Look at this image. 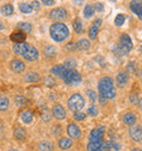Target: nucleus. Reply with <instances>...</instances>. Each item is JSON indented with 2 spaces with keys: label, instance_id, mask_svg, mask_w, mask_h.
<instances>
[{
  "label": "nucleus",
  "instance_id": "39",
  "mask_svg": "<svg viewBox=\"0 0 142 151\" xmlns=\"http://www.w3.org/2000/svg\"><path fill=\"white\" fill-rule=\"evenodd\" d=\"M42 119L45 122H48L50 119V114H49L48 111L44 110L43 111V113H42Z\"/></svg>",
  "mask_w": 142,
  "mask_h": 151
},
{
  "label": "nucleus",
  "instance_id": "30",
  "mask_svg": "<svg viewBox=\"0 0 142 151\" xmlns=\"http://www.w3.org/2000/svg\"><path fill=\"white\" fill-rule=\"evenodd\" d=\"M72 27H73V30L77 32V33H81L83 30V27H82V22H81V20L77 18V19L73 21L72 23Z\"/></svg>",
  "mask_w": 142,
  "mask_h": 151
},
{
  "label": "nucleus",
  "instance_id": "22",
  "mask_svg": "<svg viewBox=\"0 0 142 151\" xmlns=\"http://www.w3.org/2000/svg\"><path fill=\"white\" fill-rule=\"evenodd\" d=\"M58 146H59L60 149L67 150V149L72 147V141L69 138H61L59 140V142H58Z\"/></svg>",
  "mask_w": 142,
  "mask_h": 151
},
{
  "label": "nucleus",
  "instance_id": "46",
  "mask_svg": "<svg viewBox=\"0 0 142 151\" xmlns=\"http://www.w3.org/2000/svg\"><path fill=\"white\" fill-rule=\"evenodd\" d=\"M42 4H44L45 6H52V4H55V1L54 0H43Z\"/></svg>",
  "mask_w": 142,
  "mask_h": 151
},
{
  "label": "nucleus",
  "instance_id": "50",
  "mask_svg": "<svg viewBox=\"0 0 142 151\" xmlns=\"http://www.w3.org/2000/svg\"><path fill=\"white\" fill-rule=\"evenodd\" d=\"M131 151H142L141 149H139V148H135V149H132Z\"/></svg>",
  "mask_w": 142,
  "mask_h": 151
},
{
  "label": "nucleus",
  "instance_id": "1",
  "mask_svg": "<svg viewBox=\"0 0 142 151\" xmlns=\"http://www.w3.org/2000/svg\"><path fill=\"white\" fill-rule=\"evenodd\" d=\"M13 52L19 56H22L24 59L29 61L36 60L38 58V52L34 46L26 43H16L13 45Z\"/></svg>",
  "mask_w": 142,
  "mask_h": 151
},
{
  "label": "nucleus",
  "instance_id": "20",
  "mask_svg": "<svg viewBox=\"0 0 142 151\" xmlns=\"http://www.w3.org/2000/svg\"><path fill=\"white\" fill-rule=\"evenodd\" d=\"M10 40L16 43H23V41L25 40V34L23 32H15L10 35Z\"/></svg>",
  "mask_w": 142,
  "mask_h": 151
},
{
  "label": "nucleus",
  "instance_id": "31",
  "mask_svg": "<svg viewBox=\"0 0 142 151\" xmlns=\"http://www.w3.org/2000/svg\"><path fill=\"white\" fill-rule=\"evenodd\" d=\"M94 7L93 6H91V4H87L85 8H84V17H85L86 19H89L91 18L92 15L94 14Z\"/></svg>",
  "mask_w": 142,
  "mask_h": 151
},
{
  "label": "nucleus",
  "instance_id": "44",
  "mask_svg": "<svg viewBox=\"0 0 142 151\" xmlns=\"http://www.w3.org/2000/svg\"><path fill=\"white\" fill-rule=\"evenodd\" d=\"M24 102H25V99L23 98V96H21V95L16 96V104L18 105H22V104H24Z\"/></svg>",
  "mask_w": 142,
  "mask_h": 151
},
{
  "label": "nucleus",
  "instance_id": "49",
  "mask_svg": "<svg viewBox=\"0 0 142 151\" xmlns=\"http://www.w3.org/2000/svg\"><path fill=\"white\" fill-rule=\"evenodd\" d=\"M139 107H140V109L142 110V99L140 100V101H139Z\"/></svg>",
  "mask_w": 142,
  "mask_h": 151
},
{
  "label": "nucleus",
  "instance_id": "21",
  "mask_svg": "<svg viewBox=\"0 0 142 151\" xmlns=\"http://www.w3.org/2000/svg\"><path fill=\"white\" fill-rule=\"evenodd\" d=\"M13 11H14L13 6H12V4H4V6H2V7H1V9H0L1 14L4 15V17H9V15H11L12 13H13Z\"/></svg>",
  "mask_w": 142,
  "mask_h": 151
},
{
  "label": "nucleus",
  "instance_id": "29",
  "mask_svg": "<svg viewBox=\"0 0 142 151\" xmlns=\"http://www.w3.org/2000/svg\"><path fill=\"white\" fill-rule=\"evenodd\" d=\"M20 10H21V12L27 14V13H31V12L33 11V8H32V6L30 4H27V2H22V4H20Z\"/></svg>",
  "mask_w": 142,
  "mask_h": 151
},
{
  "label": "nucleus",
  "instance_id": "40",
  "mask_svg": "<svg viewBox=\"0 0 142 151\" xmlns=\"http://www.w3.org/2000/svg\"><path fill=\"white\" fill-rule=\"evenodd\" d=\"M45 82L48 87H52V86H55V82H56V81H55V79L52 78V77H47L45 79Z\"/></svg>",
  "mask_w": 142,
  "mask_h": 151
},
{
  "label": "nucleus",
  "instance_id": "15",
  "mask_svg": "<svg viewBox=\"0 0 142 151\" xmlns=\"http://www.w3.org/2000/svg\"><path fill=\"white\" fill-rule=\"evenodd\" d=\"M128 79H129V77H128V73L125 71H120L118 75H117V83H118V86L119 87H123V86H126L128 82Z\"/></svg>",
  "mask_w": 142,
  "mask_h": 151
},
{
  "label": "nucleus",
  "instance_id": "34",
  "mask_svg": "<svg viewBox=\"0 0 142 151\" xmlns=\"http://www.w3.org/2000/svg\"><path fill=\"white\" fill-rule=\"evenodd\" d=\"M97 32H98V27L92 25V27H90V30H89V36H90V38L95 40V38H96V35H97Z\"/></svg>",
  "mask_w": 142,
  "mask_h": 151
},
{
  "label": "nucleus",
  "instance_id": "11",
  "mask_svg": "<svg viewBox=\"0 0 142 151\" xmlns=\"http://www.w3.org/2000/svg\"><path fill=\"white\" fill-rule=\"evenodd\" d=\"M52 115L57 119H64L66 117V111L60 104H56L52 107Z\"/></svg>",
  "mask_w": 142,
  "mask_h": 151
},
{
  "label": "nucleus",
  "instance_id": "43",
  "mask_svg": "<svg viewBox=\"0 0 142 151\" xmlns=\"http://www.w3.org/2000/svg\"><path fill=\"white\" fill-rule=\"evenodd\" d=\"M94 10H96L97 12H102L104 10V4H101V2H97V4H95V9H94Z\"/></svg>",
  "mask_w": 142,
  "mask_h": 151
},
{
  "label": "nucleus",
  "instance_id": "6",
  "mask_svg": "<svg viewBox=\"0 0 142 151\" xmlns=\"http://www.w3.org/2000/svg\"><path fill=\"white\" fill-rule=\"evenodd\" d=\"M62 79L65 80V82L67 84H78V83L81 82V76L78 71L75 70H67V72L65 73L64 78Z\"/></svg>",
  "mask_w": 142,
  "mask_h": 151
},
{
  "label": "nucleus",
  "instance_id": "48",
  "mask_svg": "<svg viewBox=\"0 0 142 151\" xmlns=\"http://www.w3.org/2000/svg\"><path fill=\"white\" fill-rule=\"evenodd\" d=\"M1 30H4V23L0 21V31Z\"/></svg>",
  "mask_w": 142,
  "mask_h": 151
},
{
  "label": "nucleus",
  "instance_id": "27",
  "mask_svg": "<svg viewBox=\"0 0 142 151\" xmlns=\"http://www.w3.org/2000/svg\"><path fill=\"white\" fill-rule=\"evenodd\" d=\"M9 107V99L6 95H0V111H7Z\"/></svg>",
  "mask_w": 142,
  "mask_h": 151
},
{
  "label": "nucleus",
  "instance_id": "24",
  "mask_svg": "<svg viewBox=\"0 0 142 151\" xmlns=\"http://www.w3.org/2000/svg\"><path fill=\"white\" fill-rule=\"evenodd\" d=\"M44 54H45L46 57H48V58H52V57L56 56L57 54V50L56 48H55V46H46L45 49H44Z\"/></svg>",
  "mask_w": 142,
  "mask_h": 151
},
{
  "label": "nucleus",
  "instance_id": "51",
  "mask_svg": "<svg viewBox=\"0 0 142 151\" xmlns=\"http://www.w3.org/2000/svg\"><path fill=\"white\" fill-rule=\"evenodd\" d=\"M0 130H2V123L0 122Z\"/></svg>",
  "mask_w": 142,
  "mask_h": 151
},
{
  "label": "nucleus",
  "instance_id": "19",
  "mask_svg": "<svg viewBox=\"0 0 142 151\" xmlns=\"http://www.w3.org/2000/svg\"><path fill=\"white\" fill-rule=\"evenodd\" d=\"M13 135H14V137L16 139L23 140V139H25L26 132H25V129L22 128V127H15L14 130H13Z\"/></svg>",
  "mask_w": 142,
  "mask_h": 151
},
{
  "label": "nucleus",
  "instance_id": "5",
  "mask_svg": "<svg viewBox=\"0 0 142 151\" xmlns=\"http://www.w3.org/2000/svg\"><path fill=\"white\" fill-rule=\"evenodd\" d=\"M68 106L71 111L79 112L84 106V100L80 94H73L68 101Z\"/></svg>",
  "mask_w": 142,
  "mask_h": 151
},
{
  "label": "nucleus",
  "instance_id": "33",
  "mask_svg": "<svg viewBox=\"0 0 142 151\" xmlns=\"http://www.w3.org/2000/svg\"><path fill=\"white\" fill-rule=\"evenodd\" d=\"M18 29H20V30H22L24 31V32H31L32 31V25H31L30 23H25V22H23V23H19L18 24Z\"/></svg>",
  "mask_w": 142,
  "mask_h": 151
},
{
  "label": "nucleus",
  "instance_id": "3",
  "mask_svg": "<svg viewBox=\"0 0 142 151\" xmlns=\"http://www.w3.org/2000/svg\"><path fill=\"white\" fill-rule=\"evenodd\" d=\"M49 32L52 38L56 42H62L69 36V30L64 23H54L49 29Z\"/></svg>",
  "mask_w": 142,
  "mask_h": 151
},
{
  "label": "nucleus",
  "instance_id": "7",
  "mask_svg": "<svg viewBox=\"0 0 142 151\" xmlns=\"http://www.w3.org/2000/svg\"><path fill=\"white\" fill-rule=\"evenodd\" d=\"M49 17H50V19L57 20V21L65 20L67 18V11L65 9H62V8H56V9H54V10L50 11Z\"/></svg>",
  "mask_w": 142,
  "mask_h": 151
},
{
  "label": "nucleus",
  "instance_id": "35",
  "mask_svg": "<svg viewBox=\"0 0 142 151\" xmlns=\"http://www.w3.org/2000/svg\"><path fill=\"white\" fill-rule=\"evenodd\" d=\"M125 22V15L123 14H118L116 17V19H115V24H116L117 27H121Z\"/></svg>",
  "mask_w": 142,
  "mask_h": 151
},
{
  "label": "nucleus",
  "instance_id": "53",
  "mask_svg": "<svg viewBox=\"0 0 142 151\" xmlns=\"http://www.w3.org/2000/svg\"><path fill=\"white\" fill-rule=\"evenodd\" d=\"M140 50H141V52H142V46H141V47H140Z\"/></svg>",
  "mask_w": 142,
  "mask_h": 151
},
{
  "label": "nucleus",
  "instance_id": "13",
  "mask_svg": "<svg viewBox=\"0 0 142 151\" xmlns=\"http://www.w3.org/2000/svg\"><path fill=\"white\" fill-rule=\"evenodd\" d=\"M10 67H11V69L14 72H18V73H20V72L24 71V69H25V65H24V63H23V61L19 60V59H15V60L11 61Z\"/></svg>",
  "mask_w": 142,
  "mask_h": 151
},
{
  "label": "nucleus",
  "instance_id": "32",
  "mask_svg": "<svg viewBox=\"0 0 142 151\" xmlns=\"http://www.w3.org/2000/svg\"><path fill=\"white\" fill-rule=\"evenodd\" d=\"M137 70H138V66H137V64H136L135 61H131V63H129L127 65V71L129 73L135 75V73H137Z\"/></svg>",
  "mask_w": 142,
  "mask_h": 151
},
{
  "label": "nucleus",
  "instance_id": "38",
  "mask_svg": "<svg viewBox=\"0 0 142 151\" xmlns=\"http://www.w3.org/2000/svg\"><path fill=\"white\" fill-rule=\"evenodd\" d=\"M87 113L90 114L91 116H96L97 114H98V110H97L96 106H91L89 107V110H87Z\"/></svg>",
  "mask_w": 142,
  "mask_h": 151
},
{
  "label": "nucleus",
  "instance_id": "47",
  "mask_svg": "<svg viewBox=\"0 0 142 151\" xmlns=\"http://www.w3.org/2000/svg\"><path fill=\"white\" fill-rule=\"evenodd\" d=\"M93 25H94V27H98V29H100V27L102 25V20L101 19H96L95 21H94Z\"/></svg>",
  "mask_w": 142,
  "mask_h": 151
},
{
  "label": "nucleus",
  "instance_id": "28",
  "mask_svg": "<svg viewBox=\"0 0 142 151\" xmlns=\"http://www.w3.org/2000/svg\"><path fill=\"white\" fill-rule=\"evenodd\" d=\"M64 66L67 70H73V68L77 66V61H75V58H69V59H67V60L65 61Z\"/></svg>",
  "mask_w": 142,
  "mask_h": 151
},
{
  "label": "nucleus",
  "instance_id": "37",
  "mask_svg": "<svg viewBox=\"0 0 142 151\" xmlns=\"http://www.w3.org/2000/svg\"><path fill=\"white\" fill-rule=\"evenodd\" d=\"M73 118L75 121H83L85 118V114L82 113V112H75V115H73Z\"/></svg>",
  "mask_w": 142,
  "mask_h": 151
},
{
  "label": "nucleus",
  "instance_id": "36",
  "mask_svg": "<svg viewBox=\"0 0 142 151\" xmlns=\"http://www.w3.org/2000/svg\"><path fill=\"white\" fill-rule=\"evenodd\" d=\"M86 94H87V96L90 98L91 102H95V101H96L97 95H96V93H95V91H93V90H87V91H86Z\"/></svg>",
  "mask_w": 142,
  "mask_h": 151
},
{
  "label": "nucleus",
  "instance_id": "10",
  "mask_svg": "<svg viewBox=\"0 0 142 151\" xmlns=\"http://www.w3.org/2000/svg\"><path fill=\"white\" fill-rule=\"evenodd\" d=\"M68 135L72 138V139H78L81 136V130L75 124H69L67 127Z\"/></svg>",
  "mask_w": 142,
  "mask_h": 151
},
{
  "label": "nucleus",
  "instance_id": "4",
  "mask_svg": "<svg viewBox=\"0 0 142 151\" xmlns=\"http://www.w3.org/2000/svg\"><path fill=\"white\" fill-rule=\"evenodd\" d=\"M132 48V41L128 34H123L119 38V44L115 47L114 52L118 55H127Z\"/></svg>",
  "mask_w": 142,
  "mask_h": 151
},
{
  "label": "nucleus",
  "instance_id": "9",
  "mask_svg": "<svg viewBox=\"0 0 142 151\" xmlns=\"http://www.w3.org/2000/svg\"><path fill=\"white\" fill-rule=\"evenodd\" d=\"M105 128L102 127H97L94 128L90 132V141H98V140H103V135H104Z\"/></svg>",
  "mask_w": 142,
  "mask_h": 151
},
{
  "label": "nucleus",
  "instance_id": "18",
  "mask_svg": "<svg viewBox=\"0 0 142 151\" xmlns=\"http://www.w3.org/2000/svg\"><path fill=\"white\" fill-rule=\"evenodd\" d=\"M25 80L27 82L35 83V82H38L41 80V77L36 72H27L25 75Z\"/></svg>",
  "mask_w": 142,
  "mask_h": 151
},
{
  "label": "nucleus",
  "instance_id": "25",
  "mask_svg": "<svg viewBox=\"0 0 142 151\" xmlns=\"http://www.w3.org/2000/svg\"><path fill=\"white\" fill-rule=\"evenodd\" d=\"M90 42L85 40V38H82V40H80V41L77 43V48L81 49V50H86V49L90 48Z\"/></svg>",
  "mask_w": 142,
  "mask_h": 151
},
{
  "label": "nucleus",
  "instance_id": "12",
  "mask_svg": "<svg viewBox=\"0 0 142 151\" xmlns=\"http://www.w3.org/2000/svg\"><path fill=\"white\" fill-rule=\"evenodd\" d=\"M130 9L132 12L139 17V19L142 20V1H131Z\"/></svg>",
  "mask_w": 142,
  "mask_h": 151
},
{
  "label": "nucleus",
  "instance_id": "41",
  "mask_svg": "<svg viewBox=\"0 0 142 151\" xmlns=\"http://www.w3.org/2000/svg\"><path fill=\"white\" fill-rule=\"evenodd\" d=\"M66 48L68 50H70V52H73V50L77 49V44H75V43H68L67 45H66Z\"/></svg>",
  "mask_w": 142,
  "mask_h": 151
},
{
  "label": "nucleus",
  "instance_id": "52",
  "mask_svg": "<svg viewBox=\"0 0 142 151\" xmlns=\"http://www.w3.org/2000/svg\"><path fill=\"white\" fill-rule=\"evenodd\" d=\"M10 151H18V150H15V149H11Z\"/></svg>",
  "mask_w": 142,
  "mask_h": 151
},
{
  "label": "nucleus",
  "instance_id": "42",
  "mask_svg": "<svg viewBox=\"0 0 142 151\" xmlns=\"http://www.w3.org/2000/svg\"><path fill=\"white\" fill-rule=\"evenodd\" d=\"M129 100H130V102L132 104H135V103L138 102V95L136 94V93H131L130 96H129Z\"/></svg>",
  "mask_w": 142,
  "mask_h": 151
},
{
  "label": "nucleus",
  "instance_id": "16",
  "mask_svg": "<svg viewBox=\"0 0 142 151\" xmlns=\"http://www.w3.org/2000/svg\"><path fill=\"white\" fill-rule=\"evenodd\" d=\"M136 119H137V117L133 113H127L123 116V122L126 125H129V126L135 124Z\"/></svg>",
  "mask_w": 142,
  "mask_h": 151
},
{
  "label": "nucleus",
  "instance_id": "45",
  "mask_svg": "<svg viewBox=\"0 0 142 151\" xmlns=\"http://www.w3.org/2000/svg\"><path fill=\"white\" fill-rule=\"evenodd\" d=\"M31 6H32V8L35 9V10H38V9H39V2H38V1H33V2L31 4Z\"/></svg>",
  "mask_w": 142,
  "mask_h": 151
},
{
  "label": "nucleus",
  "instance_id": "54",
  "mask_svg": "<svg viewBox=\"0 0 142 151\" xmlns=\"http://www.w3.org/2000/svg\"><path fill=\"white\" fill-rule=\"evenodd\" d=\"M98 151H105V150H102V149H101V150H98Z\"/></svg>",
  "mask_w": 142,
  "mask_h": 151
},
{
  "label": "nucleus",
  "instance_id": "17",
  "mask_svg": "<svg viewBox=\"0 0 142 151\" xmlns=\"http://www.w3.org/2000/svg\"><path fill=\"white\" fill-rule=\"evenodd\" d=\"M102 145H103V140H98V141H90L87 144V151H98L101 150Z\"/></svg>",
  "mask_w": 142,
  "mask_h": 151
},
{
  "label": "nucleus",
  "instance_id": "23",
  "mask_svg": "<svg viewBox=\"0 0 142 151\" xmlns=\"http://www.w3.org/2000/svg\"><path fill=\"white\" fill-rule=\"evenodd\" d=\"M21 119L25 124H31L33 122V114H32V112H30V111L23 112L22 115H21Z\"/></svg>",
  "mask_w": 142,
  "mask_h": 151
},
{
  "label": "nucleus",
  "instance_id": "8",
  "mask_svg": "<svg viewBox=\"0 0 142 151\" xmlns=\"http://www.w3.org/2000/svg\"><path fill=\"white\" fill-rule=\"evenodd\" d=\"M129 135L135 141H141L142 140V127L139 125L132 126L129 130Z\"/></svg>",
  "mask_w": 142,
  "mask_h": 151
},
{
  "label": "nucleus",
  "instance_id": "14",
  "mask_svg": "<svg viewBox=\"0 0 142 151\" xmlns=\"http://www.w3.org/2000/svg\"><path fill=\"white\" fill-rule=\"evenodd\" d=\"M50 71H52V73L57 76L58 78H64L65 73L67 72V69L65 68L64 65H57V66H55V67H52Z\"/></svg>",
  "mask_w": 142,
  "mask_h": 151
},
{
  "label": "nucleus",
  "instance_id": "26",
  "mask_svg": "<svg viewBox=\"0 0 142 151\" xmlns=\"http://www.w3.org/2000/svg\"><path fill=\"white\" fill-rule=\"evenodd\" d=\"M38 148L41 151H52L54 146L50 141H41L38 144Z\"/></svg>",
  "mask_w": 142,
  "mask_h": 151
},
{
  "label": "nucleus",
  "instance_id": "2",
  "mask_svg": "<svg viewBox=\"0 0 142 151\" xmlns=\"http://www.w3.org/2000/svg\"><path fill=\"white\" fill-rule=\"evenodd\" d=\"M98 91H100V95L105 100L114 98L116 95V90L114 88V82H113L112 78H109V77L102 78L98 82Z\"/></svg>",
  "mask_w": 142,
  "mask_h": 151
}]
</instances>
